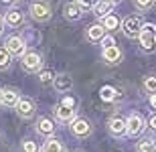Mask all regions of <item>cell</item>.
Returning <instances> with one entry per match:
<instances>
[{"label": "cell", "instance_id": "4316f807", "mask_svg": "<svg viewBox=\"0 0 156 152\" xmlns=\"http://www.w3.org/2000/svg\"><path fill=\"white\" fill-rule=\"evenodd\" d=\"M41 81H43V83L53 81V73H51V71H43V73H41Z\"/></svg>", "mask_w": 156, "mask_h": 152}, {"label": "cell", "instance_id": "7a4b0ae2", "mask_svg": "<svg viewBox=\"0 0 156 152\" xmlns=\"http://www.w3.org/2000/svg\"><path fill=\"white\" fill-rule=\"evenodd\" d=\"M30 16L35 18L37 23H47L49 18H51V8H49V4L47 2H33L29 8Z\"/></svg>", "mask_w": 156, "mask_h": 152}, {"label": "cell", "instance_id": "836d02e7", "mask_svg": "<svg viewBox=\"0 0 156 152\" xmlns=\"http://www.w3.org/2000/svg\"><path fill=\"white\" fill-rule=\"evenodd\" d=\"M0 104H2V91H0Z\"/></svg>", "mask_w": 156, "mask_h": 152}, {"label": "cell", "instance_id": "8fae6325", "mask_svg": "<svg viewBox=\"0 0 156 152\" xmlns=\"http://www.w3.org/2000/svg\"><path fill=\"white\" fill-rule=\"evenodd\" d=\"M101 57H104L105 63L116 65V63H120V59H122V51L116 47V45H112V47H104V51H101Z\"/></svg>", "mask_w": 156, "mask_h": 152}, {"label": "cell", "instance_id": "ffe728a7", "mask_svg": "<svg viewBox=\"0 0 156 152\" xmlns=\"http://www.w3.org/2000/svg\"><path fill=\"white\" fill-rule=\"evenodd\" d=\"M101 24L105 27V30H116L118 27H120V20H118V16H114V14H108L105 18H101Z\"/></svg>", "mask_w": 156, "mask_h": 152}, {"label": "cell", "instance_id": "9a60e30c", "mask_svg": "<svg viewBox=\"0 0 156 152\" xmlns=\"http://www.w3.org/2000/svg\"><path fill=\"white\" fill-rule=\"evenodd\" d=\"M53 85H55L57 91H69V89L73 87V79H71L69 75H57L53 79Z\"/></svg>", "mask_w": 156, "mask_h": 152}, {"label": "cell", "instance_id": "7c38bea8", "mask_svg": "<svg viewBox=\"0 0 156 152\" xmlns=\"http://www.w3.org/2000/svg\"><path fill=\"white\" fill-rule=\"evenodd\" d=\"M55 116H57L59 122H73L75 120V110L69 108V105H57L55 108Z\"/></svg>", "mask_w": 156, "mask_h": 152}, {"label": "cell", "instance_id": "ac0fdd59", "mask_svg": "<svg viewBox=\"0 0 156 152\" xmlns=\"http://www.w3.org/2000/svg\"><path fill=\"white\" fill-rule=\"evenodd\" d=\"M37 130H39V134H45V136H51L55 132V124L49 120V118H41L39 124H37Z\"/></svg>", "mask_w": 156, "mask_h": 152}, {"label": "cell", "instance_id": "52a82bcc", "mask_svg": "<svg viewBox=\"0 0 156 152\" xmlns=\"http://www.w3.org/2000/svg\"><path fill=\"white\" fill-rule=\"evenodd\" d=\"M71 132H73L75 136H79V138L89 136V132H91V124L87 122V120H83V118H75V120L71 122Z\"/></svg>", "mask_w": 156, "mask_h": 152}, {"label": "cell", "instance_id": "d6986e66", "mask_svg": "<svg viewBox=\"0 0 156 152\" xmlns=\"http://www.w3.org/2000/svg\"><path fill=\"white\" fill-rule=\"evenodd\" d=\"M43 152H63V144L55 138H49L45 142V146H43Z\"/></svg>", "mask_w": 156, "mask_h": 152}, {"label": "cell", "instance_id": "8992f818", "mask_svg": "<svg viewBox=\"0 0 156 152\" xmlns=\"http://www.w3.org/2000/svg\"><path fill=\"white\" fill-rule=\"evenodd\" d=\"M128 122V134L130 136H140L142 132H144V118L140 116V114H132V116L126 120Z\"/></svg>", "mask_w": 156, "mask_h": 152}, {"label": "cell", "instance_id": "d4e9b609", "mask_svg": "<svg viewBox=\"0 0 156 152\" xmlns=\"http://www.w3.org/2000/svg\"><path fill=\"white\" fill-rule=\"evenodd\" d=\"M37 150H39L37 142H33V140H24L23 142V152H37Z\"/></svg>", "mask_w": 156, "mask_h": 152}, {"label": "cell", "instance_id": "cb8c5ba5", "mask_svg": "<svg viewBox=\"0 0 156 152\" xmlns=\"http://www.w3.org/2000/svg\"><path fill=\"white\" fill-rule=\"evenodd\" d=\"M144 89L148 94H156V77H146L144 79Z\"/></svg>", "mask_w": 156, "mask_h": 152}, {"label": "cell", "instance_id": "30bf717a", "mask_svg": "<svg viewBox=\"0 0 156 152\" xmlns=\"http://www.w3.org/2000/svg\"><path fill=\"white\" fill-rule=\"evenodd\" d=\"M112 10H114V2L110 0H98L93 4V14L98 18H105L108 14H112Z\"/></svg>", "mask_w": 156, "mask_h": 152}, {"label": "cell", "instance_id": "44dd1931", "mask_svg": "<svg viewBox=\"0 0 156 152\" xmlns=\"http://www.w3.org/2000/svg\"><path fill=\"white\" fill-rule=\"evenodd\" d=\"M12 61V55L6 49H0V69H8Z\"/></svg>", "mask_w": 156, "mask_h": 152}, {"label": "cell", "instance_id": "484cf974", "mask_svg": "<svg viewBox=\"0 0 156 152\" xmlns=\"http://www.w3.org/2000/svg\"><path fill=\"white\" fill-rule=\"evenodd\" d=\"M77 4H79L81 10H89V8H93V0H75Z\"/></svg>", "mask_w": 156, "mask_h": 152}, {"label": "cell", "instance_id": "2e32d148", "mask_svg": "<svg viewBox=\"0 0 156 152\" xmlns=\"http://www.w3.org/2000/svg\"><path fill=\"white\" fill-rule=\"evenodd\" d=\"M81 14H83V10L79 8L77 2H67V4H65V18H69V20H79Z\"/></svg>", "mask_w": 156, "mask_h": 152}, {"label": "cell", "instance_id": "d6a6232c", "mask_svg": "<svg viewBox=\"0 0 156 152\" xmlns=\"http://www.w3.org/2000/svg\"><path fill=\"white\" fill-rule=\"evenodd\" d=\"M110 2H114V4H118V2H120V0H110Z\"/></svg>", "mask_w": 156, "mask_h": 152}, {"label": "cell", "instance_id": "f1b7e54d", "mask_svg": "<svg viewBox=\"0 0 156 152\" xmlns=\"http://www.w3.org/2000/svg\"><path fill=\"white\" fill-rule=\"evenodd\" d=\"M150 128H154V130H156V116H152V118H150Z\"/></svg>", "mask_w": 156, "mask_h": 152}, {"label": "cell", "instance_id": "3957f363", "mask_svg": "<svg viewBox=\"0 0 156 152\" xmlns=\"http://www.w3.org/2000/svg\"><path fill=\"white\" fill-rule=\"evenodd\" d=\"M122 30L128 39H136V37H140V30H142V20L138 16H128L122 23Z\"/></svg>", "mask_w": 156, "mask_h": 152}, {"label": "cell", "instance_id": "277c9868", "mask_svg": "<svg viewBox=\"0 0 156 152\" xmlns=\"http://www.w3.org/2000/svg\"><path fill=\"white\" fill-rule=\"evenodd\" d=\"M23 69L29 71V73H37V71L43 67V57H41L39 53H27L23 57Z\"/></svg>", "mask_w": 156, "mask_h": 152}, {"label": "cell", "instance_id": "f546056e", "mask_svg": "<svg viewBox=\"0 0 156 152\" xmlns=\"http://www.w3.org/2000/svg\"><path fill=\"white\" fill-rule=\"evenodd\" d=\"M150 104L156 108V94H152V97H150Z\"/></svg>", "mask_w": 156, "mask_h": 152}, {"label": "cell", "instance_id": "e0dca14e", "mask_svg": "<svg viewBox=\"0 0 156 152\" xmlns=\"http://www.w3.org/2000/svg\"><path fill=\"white\" fill-rule=\"evenodd\" d=\"M0 91H2V104L8 105V108H16L20 97H18V94L14 89H0Z\"/></svg>", "mask_w": 156, "mask_h": 152}, {"label": "cell", "instance_id": "4fadbf2b", "mask_svg": "<svg viewBox=\"0 0 156 152\" xmlns=\"http://www.w3.org/2000/svg\"><path fill=\"white\" fill-rule=\"evenodd\" d=\"M4 23L8 27H20L24 23V14L20 10H16V8H12V10H8L4 14Z\"/></svg>", "mask_w": 156, "mask_h": 152}, {"label": "cell", "instance_id": "5b68a950", "mask_svg": "<svg viewBox=\"0 0 156 152\" xmlns=\"http://www.w3.org/2000/svg\"><path fill=\"white\" fill-rule=\"evenodd\" d=\"M6 51L10 53L12 57H24L27 55V45L20 37H10V39H6Z\"/></svg>", "mask_w": 156, "mask_h": 152}, {"label": "cell", "instance_id": "6da1fadb", "mask_svg": "<svg viewBox=\"0 0 156 152\" xmlns=\"http://www.w3.org/2000/svg\"><path fill=\"white\" fill-rule=\"evenodd\" d=\"M140 45L144 51H154L156 49V27L154 24H142L140 30Z\"/></svg>", "mask_w": 156, "mask_h": 152}, {"label": "cell", "instance_id": "83f0119b", "mask_svg": "<svg viewBox=\"0 0 156 152\" xmlns=\"http://www.w3.org/2000/svg\"><path fill=\"white\" fill-rule=\"evenodd\" d=\"M112 94H114L112 89H101V97L104 100H112Z\"/></svg>", "mask_w": 156, "mask_h": 152}, {"label": "cell", "instance_id": "9c48e42d", "mask_svg": "<svg viewBox=\"0 0 156 152\" xmlns=\"http://www.w3.org/2000/svg\"><path fill=\"white\" fill-rule=\"evenodd\" d=\"M16 114L20 118H24V120H29V118H33V114H35V104L30 100H18V104H16Z\"/></svg>", "mask_w": 156, "mask_h": 152}, {"label": "cell", "instance_id": "4dcf8cb0", "mask_svg": "<svg viewBox=\"0 0 156 152\" xmlns=\"http://www.w3.org/2000/svg\"><path fill=\"white\" fill-rule=\"evenodd\" d=\"M0 2H4V4H14V2H18V0H0Z\"/></svg>", "mask_w": 156, "mask_h": 152}, {"label": "cell", "instance_id": "603a6c76", "mask_svg": "<svg viewBox=\"0 0 156 152\" xmlns=\"http://www.w3.org/2000/svg\"><path fill=\"white\" fill-rule=\"evenodd\" d=\"M132 2L138 10H150L152 4H154V0H132Z\"/></svg>", "mask_w": 156, "mask_h": 152}, {"label": "cell", "instance_id": "e575fe53", "mask_svg": "<svg viewBox=\"0 0 156 152\" xmlns=\"http://www.w3.org/2000/svg\"><path fill=\"white\" fill-rule=\"evenodd\" d=\"M154 2H156V0H154Z\"/></svg>", "mask_w": 156, "mask_h": 152}, {"label": "cell", "instance_id": "ba28073f", "mask_svg": "<svg viewBox=\"0 0 156 152\" xmlns=\"http://www.w3.org/2000/svg\"><path fill=\"white\" fill-rule=\"evenodd\" d=\"M110 132L114 136H124V134H128V122L124 120V118H120V116H114L110 120Z\"/></svg>", "mask_w": 156, "mask_h": 152}, {"label": "cell", "instance_id": "1f68e13d", "mask_svg": "<svg viewBox=\"0 0 156 152\" xmlns=\"http://www.w3.org/2000/svg\"><path fill=\"white\" fill-rule=\"evenodd\" d=\"M2 27H4V20L0 18V33H2Z\"/></svg>", "mask_w": 156, "mask_h": 152}, {"label": "cell", "instance_id": "5bb4252c", "mask_svg": "<svg viewBox=\"0 0 156 152\" xmlns=\"http://www.w3.org/2000/svg\"><path fill=\"white\" fill-rule=\"evenodd\" d=\"M104 37H105V27L104 24H91V27L87 29V39L91 43L104 41Z\"/></svg>", "mask_w": 156, "mask_h": 152}, {"label": "cell", "instance_id": "7402d4cb", "mask_svg": "<svg viewBox=\"0 0 156 152\" xmlns=\"http://www.w3.org/2000/svg\"><path fill=\"white\" fill-rule=\"evenodd\" d=\"M138 152H156L154 140H142L138 144Z\"/></svg>", "mask_w": 156, "mask_h": 152}]
</instances>
